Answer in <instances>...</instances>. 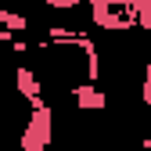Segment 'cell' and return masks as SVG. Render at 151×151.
Segmentation results:
<instances>
[{
    "instance_id": "obj_1",
    "label": "cell",
    "mask_w": 151,
    "mask_h": 151,
    "mask_svg": "<svg viewBox=\"0 0 151 151\" xmlns=\"http://www.w3.org/2000/svg\"><path fill=\"white\" fill-rule=\"evenodd\" d=\"M50 140H54V108L47 101L32 104L22 133H18V151H47Z\"/></svg>"
},
{
    "instance_id": "obj_2",
    "label": "cell",
    "mask_w": 151,
    "mask_h": 151,
    "mask_svg": "<svg viewBox=\"0 0 151 151\" xmlns=\"http://www.w3.org/2000/svg\"><path fill=\"white\" fill-rule=\"evenodd\" d=\"M68 97H72V104L79 108V111H104V108H108V93L97 90L90 79H86V83H76V86L68 90Z\"/></svg>"
},
{
    "instance_id": "obj_3",
    "label": "cell",
    "mask_w": 151,
    "mask_h": 151,
    "mask_svg": "<svg viewBox=\"0 0 151 151\" xmlns=\"http://www.w3.org/2000/svg\"><path fill=\"white\" fill-rule=\"evenodd\" d=\"M14 90H18V97H25V101H29V108H32V104H43L40 76H36L29 65H18V68H14Z\"/></svg>"
},
{
    "instance_id": "obj_4",
    "label": "cell",
    "mask_w": 151,
    "mask_h": 151,
    "mask_svg": "<svg viewBox=\"0 0 151 151\" xmlns=\"http://www.w3.org/2000/svg\"><path fill=\"white\" fill-rule=\"evenodd\" d=\"M108 11H126V0H90V22L97 25Z\"/></svg>"
},
{
    "instance_id": "obj_5",
    "label": "cell",
    "mask_w": 151,
    "mask_h": 151,
    "mask_svg": "<svg viewBox=\"0 0 151 151\" xmlns=\"http://www.w3.org/2000/svg\"><path fill=\"white\" fill-rule=\"evenodd\" d=\"M0 25H7V29H14V32H25V29H29V18H25V14H18V11L0 7Z\"/></svg>"
},
{
    "instance_id": "obj_6",
    "label": "cell",
    "mask_w": 151,
    "mask_h": 151,
    "mask_svg": "<svg viewBox=\"0 0 151 151\" xmlns=\"http://www.w3.org/2000/svg\"><path fill=\"white\" fill-rule=\"evenodd\" d=\"M83 0H47V7H54V11H76Z\"/></svg>"
},
{
    "instance_id": "obj_7",
    "label": "cell",
    "mask_w": 151,
    "mask_h": 151,
    "mask_svg": "<svg viewBox=\"0 0 151 151\" xmlns=\"http://www.w3.org/2000/svg\"><path fill=\"white\" fill-rule=\"evenodd\" d=\"M18 36H22V32H14V29H7V25H0V43H7V47H11Z\"/></svg>"
},
{
    "instance_id": "obj_8",
    "label": "cell",
    "mask_w": 151,
    "mask_h": 151,
    "mask_svg": "<svg viewBox=\"0 0 151 151\" xmlns=\"http://www.w3.org/2000/svg\"><path fill=\"white\" fill-rule=\"evenodd\" d=\"M11 50H14V54H29V50H32V43H29V40H22V36H18V40L11 43Z\"/></svg>"
},
{
    "instance_id": "obj_9",
    "label": "cell",
    "mask_w": 151,
    "mask_h": 151,
    "mask_svg": "<svg viewBox=\"0 0 151 151\" xmlns=\"http://www.w3.org/2000/svg\"><path fill=\"white\" fill-rule=\"evenodd\" d=\"M140 101L151 108V86H147V83H140Z\"/></svg>"
},
{
    "instance_id": "obj_10",
    "label": "cell",
    "mask_w": 151,
    "mask_h": 151,
    "mask_svg": "<svg viewBox=\"0 0 151 151\" xmlns=\"http://www.w3.org/2000/svg\"><path fill=\"white\" fill-rule=\"evenodd\" d=\"M140 147H144V151H151V126H147V133H144V140H140Z\"/></svg>"
},
{
    "instance_id": "obj_11",
    "label": "cell",
    "mask_w": 151,
    "mask_h": 151,
    "mask_svg": "<svg viewBox=\"0 0 151 151\" xmlns=\"http://www.w3.org/2000/svg\"><path fill=\"white\" fill-rule=\"evenodd\" d=\"M144 83L151 86V58H147V65H144Z\"/></svg>"
}]
</instances>
